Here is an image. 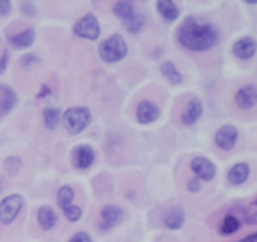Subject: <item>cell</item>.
<instances>
[{
    "instance_id": "1",
    "label": "cell",
    "mask_w": 257,
    "mask_h": 242,
    "mask_svg": "<svg viewBox=\"0 0 257 242\" xmlns=\"http://www.w3.org/2000/svg\"><path fill=\"white\" fill-rule=\"evenodd\" d=\"M177 38L183 48L192 52H207L220 40L217 28L208 23H200L195 17H186L177 29Z\"/></svg>"
},
{
    "instance_id": "2",
    "label": "cell",
    "mask_w": 257,
    "mask_h": 242,
    "mask_svg": "<svg viewBox=\"0 0 257 242\" xmlns=\"http://www.w3.org/2000/svg\"><path fill=\"white\" fill-rule=\"evenodd\" d=\"M92 122V113L85 107H70L63 113L62 123L69 135L77 136L88 128Z\"/></svg>"
},
{
    "instance_id": "3",
    "label": "cell",
    "mask_w": 257,
    "mask_h": 242,
    "mask_svg": "<svg viewBox=\"0 0 257 242\" xmlns=\"http://www.w3.org/2000/svg\"><path fill=\"white\" fill-rule=\"evenodd\" d=\"M98 53L103 62L115 63L124 59L128 53L127 43L120 34H113L103 40L98 47Z\"/></svg>"
},
{
    "instance_id": "4",
    "label": "cell",
    "mask_w": 257,
    "mask_h": 242,
    "mask_svg": "<svg viewBox=\"0 0 257 242\" xmlns=\"http://www.w3.org/2000/svg\"><path fill=\"white\" fill-rule=\"evenodd\" d=\"M73 33L83 39L97 40L100 35L99 20L93 13H87L73 27Z\"/></svg>"
},
{
    "instance_id": "5",
    "label": "cell",
    "mask_w": 257,
    "mask_h": 242,
    "mask_svg": "<svg viewBox=\"0 0 257 242\" xmlns=\"http://www.w3.org/2000/svg\"><path fill=\"white\" fill-rule=\"evenodd\" d=\"M23 207H24V197L19 193H14L3 198L0 202V221L4 225H10L19 216Z\"/></svg>"
},
{
    "instance_id": "6",
    "label": "cell",
    "mask_w": 257,
    "mask_h": 242,
    "mask_svg": "<svg viewBox=\"0 0 257 242\" xmlns=\"http://www.w3.org/2000/svg\"><path fill=\"white\" fill-rule=\"evenodd\" d=\"M191 170L198 180L210 182L216 176V166L206 157H196L191 161Z\"/></svg>"
},
{
    "instance_id": "7",
    "label": "cell",
    "mask_w": 257,
    "mask_h": 242,
    "mask_svg": "<svg viewBox=\"0 0 257 242\" xmlns=\"http://www.w3.org/2000/svg\"><path fill=\"white\" fill-rule=\"evenodd\" d=\"M95 152L89 145H79L73 150L72 163L78 170H87L94 163Z\"/></svg>"
},
{
    "instance_id": "8",
    "label": "cell",
    "mask_w": 257,
    "mask_h": 242,
    "mask_svg": "<svg viewBox=\"0 0 257 242\" xmlns=\"http://www.w3.org/2000/svg\"><path fill=\"white\" fill-rule=\"evenodd\" d=\"M124 217V212L119 206L107 205L100 211V222L99 228L103 231H107L117 226L118 223L122 222Z\"/></svg>"
},
{
    "instance_id": "9",
    "label": "cell",
    "mask_w": 257,
    "mask_h": 242,
    "mask_svg": "<svg viewBox=\"0 0 257 242\" xmlns=\"http://www.w3.org/2000/svg\"><path fill=\"white\" fill-rule=\"evenodd\" d=\"M238 140V131L235 126L226 125L222 126L217 131L215 136V143L218 148L223 151L232 150L236 146V142Z\"/></svg>"
},
{
    "instance_id": "10",
    "label": "cell",
    "mask_w": 257,
    "mask_h": 242,
    "mask_svg": "<svg viewBox=\"0 0 257 242\" xmlns=\"http://www.w3.org/2000/svg\"><path fill=\"white\" fill-rule=\"evenodd\" d=\"M257 42L251 37H243L236 40L232 45V53L235 57L242 60H248L256 54Z\"/></svg>"
},
{
    "instance_id": "11",
    "label": "cell",
    "mask_w": 257,
    "mask_h": 242,
    "mask_svg": "<svg viewBox=\"0 0 257 242\" xmlns=\"http://www.w3.org/2000/svg\"><path fill=\"white\" fill-rule=\"evenodd\" d=\"M161 110L158 105L150 100H143L138 104L137 108V120L141 125H150L156 122L160 118Z\"/></svg>"
},
{
    "instance_id": "12",
    "label": "cell",
    "mask_w": 257,
    "mask_h": 242,
    "mask_svg": "<svg viewBox=\"0 0 257 242\" xmlns=\"http://www.w3.org/2000/svg\"><path fill=\"white\" fill-rule=\"evenodd\" d=\"M235 102L241 109H251L257 104V87L248 84L237 90L235 95Z\"/></svg>"
},
{
    "instance_id": "13",
    "label": "cell",
    "mask_w": 257,
    "mask_h": 242,
    "mask_svg": "<svg viewBox=\"0 0 257 242\" xmlns=\"http://www.w3.org/2000/svg\"><path fill=\"white\" fill-rule=\"evenodd\" d=\"M18 103L17 93L9 85L0 84V118L9 114Z\"/></svg>"
},
{
    "instance_id": "14",
    "label": "cell",
    "mask_w": 257,
    "mask_h": 242,
    "mask_svg": "<svg viewBox=\"0 0 257 242\" xmlns=\"http://www.w3.org/2000/svg\"><path fill=\"white\" fill-rule=\"evenodd\" d=\"M186 220V213L181 206H172L163 215V223L170 230H180Z\"/></svg>"
},
{
    "instance_id": "15",
    "label": "cell",
    "mask_w": 257,
    "mask_h": 242,
    "mask_svg": "<svg viewBox=\"0 0 257 242\" xmlns=\"http://www.w3.org/2000/svg\"><path fill=\"white\" fill-rule=\"evenodd\" d=\"M203 113V105L200 99L193 98L188 102L187 107L183 110L182 115H181V122L185 126H192L202 117Z\"/></svg>"
},
{
    "instance_id": "16",
    "label": "cell",
    "mask_w": 257,
    "mask_h": 242,
    "mask_svg": "<svg viewBox=\"0 0 257 242\" xmlns=\"http://www.w3.org/2000/svg\"><path fill=\"white\" fill-rule=\"evenodd\" d=\"M35 40V30L29 28L23 32L18 33V34L9 35L8 37V43L14 49H27V48L32 47L33 43Z\"/></svg>"
},
{
    "instance_id": "17",
    "label": "cell",
    "mask_w": 257,
    "mask_h": 242,
    "mask_svg": "<svg viewBox=\"0 0 257 242\" xmlns=\"http://www.w3.org/2000/svg\"><path fill=\"white\" fill-rule=\"evenodd\" d=\"M250 177V166L246 162H238L230 168L227 173V180L231 185H243Z\"/></svg>"
},
{
    "instance_id": "18",
    "label": "cell",
    "mask_w": 257,
    "mask_h": 242,
    "mask_svg": "<svg viewBox=\"0 0 257 242\" xmlns=\"http://www.w3.org/2000/svg\"><path fill=\"white\" fill-rule=\"evenodd\" d=\"M156 7L161 17L167 23H175L180 17V10L172 0H158Z\"/></svg>"
},
{
    "instance_id": "19",
    "label": "cell",
    "mask_w": 257,
    "mask_h": 242,
    "mask_svg": "<svg viewBox=\"0 0 257 242\" xmlns=\"http://www.w3.org/2000/svg\"><path fill=\"white\" fill-rule=\"evenodd\" d=\"M37 218L38 223H39L40 227L44 231L52 230L58 221L57 213H55V211L50 206H42V207H39Z\"/></svg>"
},
{
    "instance_id": "20",
    "label": "cell",
    "mask_w": 257,
    "mask_h": 242,
    "mask_svg": "<svg viewBox=\"0 0 257 242\" xmlns=\"http://www.w3.org/2000/svg\"><path fill=\"white\" fill-rule=\"evenodd\" d=\"M161 73H162L163 77L173 85L181 84L183 82V75L180 70L176 68L175 63L171 62V60H167V62L162 63L160 67Z\"/></svg>"
},
{
    "instance_id": "21",
    "label": "cell",
    "mask_w": 257,
    "mask_h": 242,
    "mask_svg": "<svg viewBox=\"0 0 257 242\" xmlns=\"http://www.w3.org/2000/svg\"><path fill=\"white\" fill-rule=\"evenodd\" d=\"M146 23L145 15L141 14V13H136L133 15H131L128 19H125L123 22V25H124L125 30L131 34H138V33L142 30L143 25Z\"/></svg>"
},
{
    "instance_id": "22",
    "label": "cell",
    "mask_w": 257,
    "mask_h": 242,
    "mask_svg": "<svg viewBox=\"0 0 257 242\" xmlns=\"http://www.w3.org/2000/svg\"><path fill=\"white\" fill-rule=\"evenodd\" d=\"M43 117H44L45 127L49 131L57 130L60 120V110L55 107H47L43 110Z\"/></svg>"
},
{
    "instance_id": "23",
    "label": "cell",
    "mask_w": 257,
    "mask_h": 242,
    "mask_svg": "<svg viewBox=\"0 0 257 242\" xmlns=\"http://www.w3.org/2000/svg\"><path fill=\"white\" fill-rule=\"evenodd\" d=\"M73 200H74V190H73L70 186H62V187L58 190L57 201L58 206H59L62 210H64L68 206L72 205Z\"/></svg>"
},
{
    "instance_id": "24",
    "label": "cell",
    "mask_w": 257,
    "mask_h": 242,
    "mask_svg": "<svg viewBox=\"0 0 257 242\" xmlns=\"http://www.w3.org/2000/svg\"><path fill=\"white\" fill-rule=\"evenodd\" d=\"M113 13L117 18L124 22L125 19L135 14V7L132 2H117L113 5Z\"/></svg>"
},
{
    "instance_id": "25",
    "label": "cell",
    "mask_w": 257,
    "mask_h": 242,
    "mask_svg": "<svg viewBox=\"0 0 257 242\" xmlns=\"http://www.w3.org/2000/svg\"><path fill=\"white\" fill-rule=\"evenodd\" d=\"M241 227V222L236 216L227 215L221 225V233L223 236H230L237 232Z\"/></svg>"
},
{
    "instance_id": "26",
    "label": "cell",
    "mask_w": 257,
    "mask_h": 242,
    "mask_svg": "<svg viewBox=\"0 0 257 242\" xmlns=\"http://www.w3.org/2000/svg\"><path fill=\"white\" fill-rule=\"evenodd\" d=\"M3 168H4L5 173L8 176H15L19 173L20 168H22V160L17 156H9L4 160L3 163Z\"/></svg>"
},
{
    "instance_id": "27",
    "label": "cell",
    "mask_w": 257,
    "mask_h": 242,
    "mask_svg": "<svg viewBox=\"0 0 257 242\" xmlns=\"http://www.w3.org/2000/svg\"><path fill=\"white\" fill-rule=\"evenodd\" d=\"M63 213H64V217L67 218L69 222H77V221L80 220L82 217V208L78 207V206L70 205L68 206L67 208L63 210Z\"/></svg>"
},
{
    "instance_id": "28",
    "label": "cell",
    "mask_w": 257,
    "mask_h": 242,
    "mask_svg": "<svg viewBox=\"0 0 257 242\" xmlns=\"http://www.w3.org/2000/svg\"><path fill=\"white\" fill-rule=\"evenodd\" d=\"M38 62H39V58H38L34 53H28V54L23 55L22 59H20V63H22V65L24 68L32 67V65L37 64Z\"/></svg>"
},
{
    "instance_id": "29",
    "label": "cell",
    "mask_w": 257,
    "mask_h": 242,
    "mask_svg": "<svg viewBox=\"0 0 257 242\" xmlns=\"http://www.w3.org/2000/svg\"><path fill=\"white\" fill-rule=\"evenodd\" d=\"M22 13L24 15H28V17H33V15L37 13V7L34 5V3L32 2H24L22 4Z\"/></svg>"
},
{
    "instance_id": "30",
    "label": "cell",
    "mask_w": 257,
    "mask_h": 242,
    "mask_svg": "<svg viewBox=\"0 0 257 242\" xmlns=\"http://www.w3.org/2000/svg\"><path fill=\"white\" fill-rule=\"evenodd\" d=\"M68 242H93V240L87 232H84V231H80V232L74 233V235L72 236V238H70Z\"/></svg>"
},
{
    "instance_id": "31",
    "label": "cell",
    "mask_w": 257,
    "mask_h": 242,
    "mask_svg": "<svg viewBox=\"0 0 257 242\" xmlns=\"http://www.w3.org/2000/svg\"><path fill=\"white\" fill-rule=\"evenodd\" d=\"M187 190L190 191L191 193H197L201 191V180H198L197 177L192 178V180L188 182Z\"/></svg>"
},
{
    "instance_id": "32",
    "label": "cell",
    "mask_w": 257,
    "mask_h": 242,
    "mask_svg": "<svg viewBox=\"0 0 257 242\" xmlns=\"http://www.w3.org/2000/svg\"><path fill=\"white\" fill-rule=\"evenodd\" d=\"M12 12V2L9 0H0V15L7 17Z\"/></svg>"
},
{
    "instance_id": "33",
    "label": "cell",
    "mask_w": 257,
    "mask_h": 242,
    "mask_svg": "<svg viewBox=\"0 0 257 242\" xmlns=\"http://www.w3.org/2000/svg\"><path fill=\"white\" fill-rule=\"evenodd\" d=\"M8 63H9V54H8L7 50H4L2 58H0V75L7 70Z\"/></svg>"
},
{
    "instance_id": "34",
    "label": "cell",
    "mask_w": 257,
    "mask_h": 242,
    "mask_svg": "<svg viewBox=\"0 0 257 242\" xmlns=\"http://www.w3.org/2000/svg\"><path fill=\"white\" fill-rule=\"evenodd\" d=\"M50 93H52L50 88L48 87L47 84H42V87H40V90H39V93L37 94V97L38 98H45V97H48V95H50Z\"/></svg>"
},
{
    "instance_id": "35",
    "label": "cell",
    "mask_w": 257,
    "mask_h": 242,
    "mask_svg": "<svg viewBox=\"0 0 257 242\" xmlns=\"http://www.w3.org/2000/svg\"><path fill=\"white\" fill-rule=\"evenodd\" d=\"M245 222L247 225H257V212L250 213L245 217Z\"/></svg>"
},
{
    "instance_id": "36",
    "label": "cell",
    "mask_w": 257,
    "mask_h": 242,
    "mask_svg": "<svg viewBox=\"0 0 257 242\" xmlns=\"http://www.w3.org/2000/svg\"><path fill=\"white\" fill-rule=\"evenodd\" d=\"M237 242H257V232L250 233V235H247L246 237L241 238V240Z\"/></svg>"
},
{
    "instance_id": "37",
    "label": "cell",
    "mask_w": 257,
    "mask_h": 242,
    "mask_svg": "<svg viewBox=\"0 0 257 242\" xmlns=\"http://www.w3.org/2000/svg\"><path fill=\"white\" fill-rule=\"evenodd\" d=\"M246 4H250V5H255L257 4V0H245Z\"/></svg>"
},
{
    "instance_id": "38",
    "label": "cell",
    "mask_w": 257,
    "mask_h": 242,
    "mask_svg": "<svg viewBox=\"0 0 257 242\" xmlns=\"http://www.w3.org/2000/svg\"><path fill=\"white\" fill-rule=\"evenodd\" d=\"M253 205H255V206H257V200L255 201V202H253Z\"/></svg>"
}]
</instances>
